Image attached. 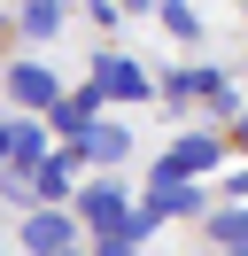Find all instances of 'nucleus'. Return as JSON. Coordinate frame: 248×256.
I'll use <instances>...</instances> for the list:
<instances>
[{
	"label": "nucleus",
	"mask_w": 248,
	"mask_h": 256,
	"mask_svg": "<svg viewBox=\"0 0 248 256\" xmlns=\"http://www.w3.org/2000/svg\"><path fill=\"white\" fill-rule=\"evenodd\" d=\"M70 240H78V218H70L62 202H46L39 218L24 225V248H31V256H54V248H70Z\"/></svg>",
	"instance_id": "f257e3e1"
},
{
	"label": "nucleus",
	"mask_w": 248,
	"mask_h": 256,
	"mask_svg": "<svg viewBox=\"0 0 248 256\" xmlns=\"http://www.w3.org/2000/svg\"><path fill=\"white\" fill-rule=\"evenodd\" d=\"M194 210H202L194 178H170V171H155V186H148V218H194Z\"/></svg>",
	"instance_id": "f03ea898"
},
{
	"label": "nucleus",
	"mask_w": 248,
	"mask_h": 256,
	"mask_svg": "<svg viewBox=\"0 0 248 256\" xmlns=\"http://www.w3.org/2000/svg\"><path fill=\"white\" fill-rule=\"evenodd\" d=\"M148 233H155V218H148V210H124V218H108L101 233H93V248H101V256H124V248H140Z\"/></svg>",
	"instance_id": "7ed1b4c3"
},
{
	"label": "nucleus",
	"mask_w": 248,
	"mask_h": 256,
	"mask_svg": "<svg viewBox=\"0 0 248 256\" xmlns=\"http://www.w3.org/2000/svg\"><path fill=\"white\" fill-rule=\"evenodd\" d=\"M54 94H62V86L46 78L39 62H16L8 70V101H24V109H54Z\"/></svg>",
	"instance_id": "20e7f679"
},
{
	"label": "nucleus",
	"mask_w": 248,
	"mask_h": 256,
	"mask_svg": "<svg viewBox=\"0 0 248 256\" xmlns=\"http://www.w3.org/2000/svg\"><path fill=\"white\" fill-rule=\"evenodd\" d=\"M210 163H217V140H210V132H186V140L163 156V171L170 178H194V171H210Z\"/></svg>",
	"instance_id": "39448f33"
},
{
	"label": "nucleus",
	"mask_w": 248,
	"mask_h": 256,
	"mask_svg": "<svg viewBox=\"0 0 248 256\" xmlns=\"http://www.w3.org/2000/svg\"><path fill=\"white\" fill-rule=\"evenodd\" d=\"M93 86H101V94H124V101H148V78H140L132 62H116V54L93 62Z\"/></svg>",
	"instance_id": "423d86ee"
},
{
	"label": "nucleus",
	"mask_w": 248,
	"mask_h": 256,
	"mask_svg": "<svg viewBox=\"0 0 248 256\" xmlns=\"http://www.w3.org/2000/svg\"><path fill=\"white\" fill-rule=\"evenodd\" d=\"M93 109H101V86H86V94H70V101L54 94V109H46V116H54V124H62V132H70V140H78V132L93 124Z\"/></svg>",
	"instance_id": "0eeeda50"
},
{
	"label": "nucleus",
	"mask_w": 248,
	"mask_h": 256,
	"mask_svg": "<svg viewBox=\"0 0 248 256\" xmlns=\"http://www.w3.org/2000/svg\"><path fill=\"white\" fill-rule=\"evenodd\" d=\"M78 148H86L93 163H124V148H132V132H124V124H86V132H78Z\"/></svg>",
	"instance_id": "6e6552de"
},
{
	"label": "nucleus",
	"mask_w": 248,
	"mask_h": 256,
	"mask_svg": "<svg viewBox=\"0 0 248 256\" xmlns=\"http://www.w3.org/2000/svg\"><path fill=\"white\" fill-rule=\"evenodd\" d=\"M70 178H78V156H39V202H70Z\"/></svg>",
	"instance_id": "1a4fd4ad"
},
{
	"label": "nucleus",
	"mask_w": 248,
	"mask_h": 256,
	"mask_svg": "<svg viewBox=\"0 0 248 256\" xmlns=\"http://www.w3.org/2000/svg\"><path fill=\"white\" fill-rule=\"evenodd\" d=\"M78 218H93V225L124 218V186H108V178H101V186H86V194H78Z\"/></svg>",
	"instance_id": "9d476101"
},
{
	"label": "nucleus",
	"mask_w": 248,
	"mask_h": 256,
	"mask_svg": "<svg viewBox=\"0 0 248 256\" xmlns=\"http://www.w3.org/2000/svg\"><path fill=\"white\" fill-rule=\"evenodd\" d=\"M62 32V0H24V39H54Z\"/></svg>",
	"instance_id": "9b49d317"
},
{
	"label": "nucleus",
	"mask_w": 248,
	"mask_h": 256,
	"mask_svg": "<svg viewBox=\"0 0 248 256\" xmlns=\"http://www.w3.org/2000/svg\"><path fill=\"white\" fill-rule=\"evenodd\" d=\"M39 156H46L39 132H31V124H8V163H16V171H39Z\"/></svg>",
	"instance_id": "f8f14e48"
},
{
	"label": "nucleus",
	"mask_w": 248,
	"mask_h": 256,
	"mask_svg": "<svg viewBox=\"0 0 248 256\" xmlns=\"http://www.w3.org/2000/svg\"><path fill=\"white\" fill-rule=\"evenodd\" d=\"M217 248H248V210H217Z\"/></svg>",
	"instance_id": "ddd939ff"
},
{
	"label": "nucleus",
	"mask_w": 248,
	"mask_h": 256,
	"mask_svg": "<svg viewBox=\"0 0 248 256\" xmlns=\"http://www.w3.org/2000/svg\"><path fill=\"white\" fill-rule=\"evenodd\" d=\"M163 24H170V39H186V47L202 39V16L186 8V0H163Z\"/></svg>",
	"instance_id": "4468645a"
},
{
	"label": "nucleus",
	"mask_w": 248,
	"mask_h": 256,
	"mask_svg": "<svg viewBox=\"0 0 248 256\" xmlns=\"http://www.w3.org/2000/svg\"><path fill=\"white\" fill-rule=\"evenodd\" d=\"M217 86H225V78H210V70H178L163 94H170V101H186V94H217Z\"/></svg>",
	"instance_id": "2eb2a0df"
},
{
	"label": "nucleus",
	"mask_w": 248,
	"mask_h": 256,
	"mask_svg": "<svg viewBox=\"0 0 248 256\" xmlns=\"http://www.w3.org/2000/svg\"><path fill=\"white\" fill-rule=\"evenodd\" d=\"M232 194H240V202H248V171H232Z\"/></svg>",
	"instance_id": "dca6fc26"
},
{
	"label": "nucleus",
	"mask_w": 248,
	"mask_h": 256,
	"mask_svg": "<svg viewBox=\"0 0 248 256\" xmlns=\"http://www.w3.org/2000/svg\"><path fill=\"white\" fill-rule=\"evenodd\" d=\"M0 163H8V124H0Z\"/></svg>",
	"instance_id": "f3484780"
},
{
	"label": "nucleus",
	"mask_w": 248,
	"mask_h": 256,
	"mask_svg": "<svg viewBox=\"0 0 248 256\" xmlns=\"http://www.w3.org/2000/svg\"><path fill=\"white\" fill-rule=\"evenodd\" d=\"M240 148H248V109H240Z\"/></svg>",
	"instance_id": "a211bd4d"
},
{
	"label": "nucleus",
	"mask_w": 248,
	"mask_h": 256,
	"mask_svg": "<svg viewBox=\"0 0 248 256\" xmlns=\"http://www.w3.org/2000/svg\"><path fill=\"white\" fill-rule=\"evenodd\" d=\"M116 8H148V0H116Z\"/></svg>",
	"instance_id": "6ab92c4d"
}]
</instances>
